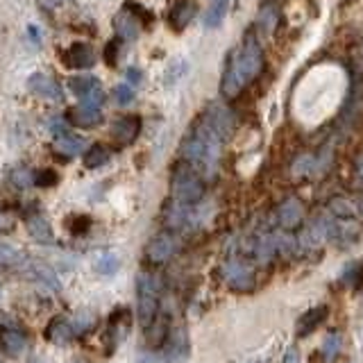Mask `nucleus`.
Listing matches in <instances>:
<instances>
[{"label":"nucleus","instance_id":"nucleus-1","mask_svg":"<svg viewBox=\"0 0 363 363\" xmlns=\"http://www.w3.org/2000/svg\"><path fill=\"white\" fill-rule=\"evenodd\" d=\"M261 68H264V50H261L259 37L250 30L245 34L241 48L232 55L230 64H227V71L220 79L223 96L236 98L241 94V89L247 82H252V79L261 73Z\"/></svg>","mask_w":363,"mask_h":363},{"label":"nucleus","instance_id":"nucleus-2","mask_svg":"<svg viewBox=\"0 0 363 363\" xmlns=\"http://www.w3.org/2000/svg\"><path fill=\"white\" fill-rule=\"evenodd\" d=\"M220 147H223V139L202 118L196 125L193 134L184 141V145H182V159L196 168L202 177H211L220 162Z\"/></svg>","mask_w":363,"mask_h":363},{"label":"nucleus","instance_id":"nucleus-3","mask_svg":"<svg viewBox=\"0 0 363 363\" xmlns=\"http://www.w3.org/2000/svg\"><path fill=\"white\" fill-rule=\"evenodd\" d=\"M159 295H162V279L150 270H141L136 277V313L143 329L159 315Z\"/></svg>","mask_w":363,"mask_h":363},{"label":"nucleus","instance_id":"nucleus-4","mask_svg":"<svg viewBox=\"0 0 363 363\" xmlns=\"http://www.w3.org/2000/svg\"><path fill=\"white\" fill-rule=\"evenodd\" d=\"M170 191H173V200L182 204H198L204 196V177L191 164L182 162L173 170Z\"/></svg>","mask_w":363,"mask_h":363},{"label":"nucleus","instance_id":"nucleus-5","mask_svg":"<svg viewBox=\"0 0 363 363\" xmlns=\"http://www.w3.org/2000/svg\"><path fill=\"white\" fill-rule=\"evenodd\" d=\"M150 23H152L150 11L136 3H128L116 14V18H113V30H116L121 41H134L141 34L143 26H150Z\"/></svg>","mask_w":363,"mask_h":363},{"label":"nucleus","instance_id":"nucleus-6","mask_svg":"<svg viewBox=\"0 0 363 363\" xmlns=\"http://www.w3.org/2000/svg\"><path fill=\"white\" fill-rule=\"evenodd\" d=\"M220 277L227 284V289H232L234 293H250L257 286L255 268L243 259L225 261L223 268H220Z\"/></svg>","mask_w":363,"mask_h":363},{"label":"nucleus","instance_id":"nucleus-7","mask_svg":"<svg viewBox=\"0 0 363 363\" xmlns=\"http://www.w3.org/2000/svg\"><path fill=\"white\" fill-rule=\"evenodd\" d=\"M68 89L73 91V94L77 96V100L82 102V105L98 107V109H102V105H105V91H102L98 77L75 75V77L68 79Z\"/></svg>","mask_w":363,"mask_h":363},{"label":"nucleus","instance_id":"nucleus-8","mask_svg":"<svg viewBox=\"0 0 363 363\" xmlns=\"http://www.w3.org/2000/svg\"><path fill=\"white\" fill-rule=\"evenodd\" d=\"M179 241L173 232H162L150 238V243L145 245V259L150 261L152 266H164L170 259L177 255Z\"/></svg>","mask_w":363,"mask_h":363},{"label":"nucleus","instance_id":"nucleus-9","mask_svg":"<svg viewBox=\"0 0 363 363\" xmlns=\"http://www.w3.org/2000/svg\"><path fill=\"white\" fill-rule=\"evenodd\" d=\"M327 236L329 241H334L336 245L340 247H350L359 241L361 236V225L354 220V216L352 218H334L327 220Z\"/></svg>","mask_w":363,"mask_h":363},{"label":"nucleus","instance_id":"nucleus-10","mask_svg":"<svg viewBox=\"0 0 363 363\" xmlns=\"http://www.w3.org/2000/svg\"><path fill=\"white\" fill-rule=\"evenodd\" d=\"M204 121H207L213 132L220 136L223 141H227L234 132V113L227 109L223 102H211L204 111Z\"/></svg>","mask_w":363,"mask_h":363},{"label":"nucleus","instance_id":"nucleus-11","mask_svg":"<svg viewBox=\"0 0 363 363\" xmlns=\"http://www.w3.org/2000/svg\"><path fill=\"white\" fill-rule=\"evenodd\" d=\"M62 60H64V64H66L68 68L86 71V68H94V64H96V50H94V45L77 41V43H71V45H68V48L64 50Z\"/></svg>","mask_w":363,"mask_h":363},{"label":"nucleus","instance_id":"nucleus-12","mask_svg":"<svg viewBox=\"0 0 363 363\" xmlns=\"http://www.w3.org/2000/svg\"><path fill=\"white\" fill-rule=\"evenodd\" d=\"M43 336H45V340H50V343H55V345H66V343H71V340L77 338L75 325H73L71 318H66V315L50 318L48 325H45V329H43Z\"/></svg>","mask_w":363,"mask_h":363},{"label":"nucleus","instance_id":"nucleus-13","mask_svg":"<svg viewBox=\"0 0 363 363\" xmlns=\"http://www.w3.org/2000/svg\"><path fill=\"white\" fill-rule=\"evenodd\" d=\"M28 89L37 98H43L48 102H62V89L57 79L48 73H32L28 77Z\"/></svg>","mask_w":363,"mask_h":363},{"label":"nucleus","instance_id":"nucleus-14","mask_svg":"<svg viewBox=\"0 0 363 363\" xmlns=\"http://www.w3.org/2000/svg\"><path fill=\"white\" fill-rule=\"evenodd\" d=\"M277 225L284 232H291L295 227H300L304 220V204L300 198H286L277 207Z\"/></svg>","mask_w":363,"mask_h":363},{"label":"nucleus","instance_id":"nucleus-15","mask_svg":"<svg viewBox=\"0 0 363 363\" xmlns=\"http://www.w3.org/2000/svg\"><path fill=\"white\" fill-rule=\"evenodd\" d=\"M186 357H189V334H186V329L177 327L170 332L168 340L162 347V361L164 363H177Z\"/></svg>","mask_w":363,"mask_h":363},{"label":"nucleus","instance_id":"nucleus-16","mask_svg":"<svg viewBox=\"0 0 363 363\" xmlns=\"http://www.w3.org/2000/svg\"><path fill=\"white\" fill-rule=\"evenodd\" d=\"M28 347V336L21 327L16 325H5L0 327V350L7 357H21Z\"/></svg>","mask_w":363,"mask_h":363},{"label":"nucleus","instance_id":"nucleus-17","mask_svg":"<svg viewBox=\"0 0 363 363\" xmlns=\"http://www.w3.org/2000/svg\"><path fill=\"white\" fill-rule=\"evenodd\" d=\"M141 134V118L139 116H121L111 125V139L118 145H130L139 139Z\"/></svg>","mask_w":363,"mask_h":363},{"label":"nucleus","instance_id":"nucleus-18","mask_svg":"<svg viewBox=\"0 0 363 363\" xmlns=\"http://www.w3.org/2000/svg\"><path fill=\"white\" fill-rule=\"evenodd\" d=\"M23 272H26V275L32 281L41 284L43 289H48L52 293H60L62 291V281H60V277H57V272L50 266L41 264V261H28L26 268H23Z\"/></svg>","mask_w":363,"mask_h":363},{"label":"nucleus","instance_id":"nucleus-19","mask_svg":"<svg viewBox=\"0 0 363 363\" xmlns=\"http://www.w3.org/2000/svg\"><path fill=\"white\" fill-rule=\"evenodd\" d=\"M130 323H132V313H130L128 306H118V309L109 315V320H107V338H109V343L113 347H116L121 340L128 336Z\"/></svg>","mask_w":363,"mask_h":363},{"label":"nucleus","instance_id":"nucleus-20","mask_svg":"<svg viewBox=\"0 0 363 363\" xmlns=\"http://www.w3.org/2000/svg\"><path fill=\"white\" fill-rule=\"evenodd\" d=\"M26 227H28V232L30 236L34 238L37 243H43V245H50L55 243V234H52V227L48 223V218L41 213V211H30L26 213Z\"/></svg>","mask_w":363,"mask_h":363},{"label":"nucleus","instance_id":"nucleus-21","mask_svg":"<svg viewBox=\"0 0 363 363\" xmlns=\"http://www.w3.org/2000/svg\"><path fill=\"white\" fill-rule=\"evenodd\" d=\"M168 325H170V318L159 311V315L155 318V320L143 329L147 347H152V350H162L164 347V343L170 336V327Z\"/></svg>","mask_w":363,"mask_h":363},{"label":"nucleus","instance_id":"nucleus-22","mask_svg":"<svg viewBox=\"0 0 363 363\" xmlns=\"http://www.w3.org/2000/svg\"><path fill=\"white\" fill-rule=\"evenodd\" d=\"M52 147H55V152L57 155H62V157H77V155H82L86 150V141L82 139V136H77V134H71V132H62V134H57L55 136V141H52Z\"/></svg>","mask_w":363,"mask_h":363},{"label":"nucleus","instance_id":"nucleus-23","mask_svg":"<svg viewBox=\"0 0 363 363\" xmlns=\"http://www.w3.org/2000/svg\"><path fill=\"white\" fill-rule=\"evenodd\" d=\"M327 318H329V306L327 304H318V306H313V309L304 311L300 315V320H298V336L304 338V336L313 334L315 329L327 320Z\"/></svg>","mask_w":363,"mask_h":363},{"label":"nucleus","instance_id":"nucleus-24","mask_svg":"<svg viewBox=\"0 0 363 363\" xmlns=\"http://www.w3.org/2000/svg\"><path fill=\"white\" fill-rule=\"evenodd\" d=\"M193 14H196V5H193L191 0H175L173 7L168 9V16H166L168 26L175 32H182L191 23Z\"/></svg>","mask_w":363,"mask_h":363},{"label":"nucleus","instance_id":"nucleus-25","mask_svg":"<svg viewBox=\"0 0 363 363\" xmlns=\"http://www.w3.org/2000/svg\"><path fill=\"white\" fill-rule=\"evenodd\" d=\"M68 123L77 125V128H96V125L102 121V109L98 107H89V105H82V102H77V105L68 111Z\"/></svg>","mask_w":363,"mask_h":363},{"label":"nucleus","instance_id":"nucleus-26","mask_svg":"<svg viewBox=\"0 0 363 363\" xmlns=\"http://www.w3.org/2000/svg\"><path fill=\"white\" fill-rule=\"evenodd\" d=\"M327 220H315L313 225H309L300 236V245L304 250H313V247H320L327 241Z\"/></svg>","mask_w":363,"mask_h":363},{"label":"nucleus","instance_id":"nucleus-27","mask_svg":"<svg viewBox=\"0 0 363 363\" xmlns=\"http://www.w3.org/2000/svg\"><path fill=\"white\" fill-rule=\"evenodd\" d=\"M28 255L18 250L16 245H11L7 241H0V266H7V268H26L28 264Z\"/></svg>","mask_w":363,"mask_h":363},{"label":"nucleus","instance_id":"nucleus-28","mask_svg":"<svg viewBox=\"0 0 363 363\" xmlns=\"http://www.w3.org/2000/svg\"><path fill=\"white\" fill-rule=\"evenodd\" d=\"M277 21H279V7H277V3H272V0H266V3L259 7V16H257L259 28L270 34V32H275Z\"/></svg>","mask_w":363,"mask_h":363},{"label":"nucleus","instance_id":"nucleus-29","mask_svg":"<svg viewBox=\"0 0 363 363\" xmlns=\"http://www.w3.org/2000/svg\"><path fill=\"white\" fill-rule=\"evenodd\" d=\"M109 159H111V150L102 143H94L84 150V166L86 168H100V166H105Z\"/></svg>","mask_w":363,"mask_h":363},{"label":"nucleus","instance_id":"nucleus-30","mask_svg":"<svg viewBox=\"0 0 363 363\" xmlns=\"http://www.w3.org/2000/svg\"><path fill=\"white\" fill-rule=\"evenodd\" d=\"M227 5L230 0H211L209 9L204 11V28H218L227 14Z\"/></svg>","mask_w":363,"mask_h":363},{"label":"nucleus","instance_id":"nucleus-31","mask_svg":"<svg viewBox=\"0 0 363 363\" xmlns=\"http://www.w3.org/2000/svg\"><path fill=\"white\" fill-rule=\"evenodd\" d=\"M94 268L100 272V275H116L118 268H121V259L116 252H100L94 261Z\"/></svg>","mask_w":363,"mask_h":363},{"label":"nucleus","instance_id":"nucleus-32","mask_svg":"<svg viewBox=\"0 0 363 363\" xmlns=\"http://www.w3.org/2000/svg\"><path fill=\"white\" fill-rule=\"evenodd\" d=\"M343 281L350 289L361 291L363 289V261H357V264H350L343 272Z\"/></svg>","mask_w":363,"mask_h":363},{"label":"nucleus","instance_id":"nucleus-33","mask_svg":"<svg viewBox=\"0 0 363 363\" xmlns=\"http://www.w3.org/2000/svg\"><path fill=\"white\" fill-rule=\"evenodd\" d=\"M189 73V62L186 60H173L166 71V86H175L182 77Z\"/></svg>","mask_w":363,"mask_h":363},{"label":"nucleus","instance_id":"nucleus-34","mask_svg":"<svg viewBox=\"0 0 363 363\" xmlns=\"http://www.w3.org/2000/svg\"><path fill=\"white\" fill-rule=\"evenodd\" d=\"M32 182H34V186H39V189H50L60 182V175H57L52 168H41L32 173Z\"/></svg>","mask_w":363,"mask_h":363},{"label":"nucleus","instance_id":"nucleus-35","mask_svg":"<svg viewBox=\"0 0 363 363\" xmlns=\"http://www.w3.org/2000/svg\"><path fill=\"white\" fill-rule=\"evenodd\" d=\"M329 211H332V216H336V218H352V216H354V204H350L343 198H336L329 202Z\"/></svg>","mask_w":363,"mask_h":363},{"label":"nucleus","instance_id":"nucleus-36","mask_svg":"<svg viewBox=\"0 0 363 363\" xmlns=\"http://www.w3.org/2000/svg\"><path fill=\"white\" fill-rule=\"evenodd\" d=\"M66 227H68V232H71L73 236H82V234H86L91 230V218H89V216H71L68 223H66Z\"/></svg>","mask_w":363,"mask_h":363},{"label":"nucleus","instance_id":"nucleus-37","mask_svg":"<svg viewBox=\"0 0 363 363\" xmlns=\"http://www.w3.org/2000/svg\"><path fill=\"white\" fill-rule=\"evenodd\" d=\"M313 173V157L311 155H302L293 162V175L298 177H306Z\"/></svg>","mask_w":363,"mask_h":363},{"label":"nucleus","instance_id":"nucleus-38","mask_svg":"<svg viewBox=\"0 0 363 363\" xmlns=\"http://www.w3.org/2000/svg\"><path fill=\"white\" fill-rule=\"evenodd\" d=\"M338 352H340V336L338 334L327 336L325 343H323V357H325V361H334Z\"/></svg>","mask_w":363,"mask_h":363},{"label":"nucleus","instance_id":"nucleus-39","mask_svg":"<svg viewBox=\"0 0 363 363\" xmlns=\"http://www.w3.org/2000/svg\"><path fill=\"white\" fill-rule=\"evenodd\" d=\"M113 100H116V105L125 107V105H130V102L134 100V89L132 84H118L116 89H113Z\"/></svg>","mask_w":363,"mask_h":363},{"label":"nucleus","instance_id":"nucleus-40","mask_svg":"<svg viewBox=\"0 0 363 363\" xmlns=\"http://www.w3.org/2000/svg\"><path fill=\"white\" fill-rule=\"evenodd\" d=\"M11 182H14V186H18V189H26V186L34 184V182H32V173H30V170H26V168L14 170V175H11Z\"/></svg>","mask_w":363,"mask_h":363},{"label":"nucleus","instance_id":"nucleus-41","mask_svg":"<svg viewBox=\"0 0 363 363\" xmlns=\"http://www.w3.org/2000/svg\"><path fill=\"white\" fill-rule=\"evenodd\" d=\"M118 45H121V39H116V41H109L107 43V48H105V62H107V66H116V62H118Z\"/></svg>","mask_w":363,"mask_h":363},{"label":"nucleus","instance_id":"nucleus-42","mask_svg":"<svg viewBox=\"0 0 363 363\" xmlns=\"http://www.w3.org/2000/svg\"><path fill=\"white\" fill-rule=\"evenodd\" d=\"M281 363H302L300 350L295 347V345H291L286 352H284V359H281Z\"/></svg>","mask_w":363,"mask_h":363},{"label":"nucleus","instance_id":"nucleus-43","mask_svg":"<svg viewBox=\"0 0 363 363\" xmlns=\"http://www.w3.org/2000/svg\"><path fill=\"white\" fill-rule=\"evenodd\" d=\"M141 71H139V68H130V71H128V82L134 86V84H139L141 82Z\"/></svg>","mask_w":363,"mask_h":363},{"label":"nucleus","instance_id":"nucleus-44","mask_svg":"<svg viewBox=\"0 0 363 363\" xmlns=\"http://www.w3.org/2000/svg\"><path fill=\"white\" fill-rule=\"evenodd\" d=\"M11 220L7 218V213L5 211H0V232H11Z\"/></svg>","mask_w":363,"mask_h":363},{"label":"nucleus","instance_id":"nucleus-45","mask_svg":"<svg viewBox=\"0 0 363 363\" xmlns=\"http://www.w3.org/2000/svg\"><path fill=\"white\" fill-rule=\"evenodd\" d=\"M37 3L41 5V7H45V9H55V7H60L64 0H37Z\"/></svg>","mask_w":363,"mask_h":363},{"label":"nucleus","instance_id":"nucleus-46","mask_svg":"<svg viewBox=\"0 0 363 363\" xmlns=\"http://www.w3.org/2000/svg\"><path fill=\"white\" fill-rule=\"evenodd\" d=\"M357 173H359V177L363 179V157L357 162Z\"/></svg>","mask_w":363,"mask_h":363},{"label":"nucleus","instance_id":"nucleus-47","mask_svg":"<svg viewBox=\"0 0 363 363\" xmlns=\"http://www.w3.org/2000/svg\"><path fill=\"white\" fill-rule=\"evenodd\" d=\"M357 209H359V211L363 213V193H361V196L357 198Z\"/></svg>","mask_w":363,"mask_h":363},{"label":"nucleus","instance_id":"nucleus-48","mask_svg":"<svg viewBox=\"0 0 363 363\" xmlns=\"http://www.w3.org/2000/svg\"><path fill=\"white\" fill-rule=\"evenodd\" d=\"M28 363H41V359H30Z\"/></svg>","mask_w":363,"mask_h":363},{"label":"nucleus","instance_id":"nucleus-49","mask_svg":"<svg viewBox=\"0 0 363 363\" xmlns=\"http://www.w3.org/2000/svg\"><path fill=\"white\" fill-rule=\"evenodd\" d=\"M243 363H261V361H243Z\"/></svg>","mask_w":363,"mask_h":363},{"label":"nucleus","instance_id":"nucleus-50","mask_svg":"<svg viewBox=\"0 0 363 363\" xmlns=\"http://www.w3.org/2000/svg\"><path fill=\"white\" fill-rule=\"evenodd\" d=\"M0 363H3V361H0Z\"/></svg>","mask_w":363,"mask_h":363}]
</instances>
